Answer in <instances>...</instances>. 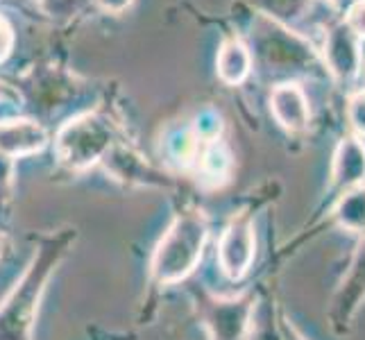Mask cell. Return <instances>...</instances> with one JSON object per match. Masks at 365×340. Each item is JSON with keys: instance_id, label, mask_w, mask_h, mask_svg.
<instances>
[{"instance_id": "14", "label": "cell", "mask_w": 365, "mask_h": 340, "mask_svg": "<svg viewBox=\"0 0 365 340\" xmlns=\"http://www.w3.org/2000/svg\"><path fill=\"white\" fill-rule=\"evenodd\" d=\"M197 170L202 175L205 180H227L230 175V168H232V155H230V148L220 143V141H211V143H205L200 148L197 153Z\"/></svg>"}, {"instance_id": "13", "label": "cell", "mask_w": 365, "mask_h": 340, "mask_svg": "<svg viewBox=\"0 0 365 340\" xmlns=\"http://www.w3.org/2000/svg\"><path fill=\"white\" fill-rule=\"evenodd\" d=\"M334 216L343 230L365 234V186L345 191V195L338 200Z\"/></svg>"}, {"instance_id": "23", "label": "cell", "mask_w": 365, "mask_h": 340, "mask_svg": "<svg viewBox=\"0 0 365 340\" xmlns=\"http://www.w3.org/2000/svg\"><path fill=\"white\" fill-rule=\"evenodd\" d=\"M331 3H336V5H341V3H345V0H331Z\"/></svg>"}, {"instance_id": "19", "label": "cell", "mask_w": 365, "mask_h": 340, "mask_svg": "<svg viewBox=\"0 0 365 340\" xmlns=\"http://www.w3.org/2000/svg\"><path fill=\"white\" fill-rule=\"evenodd\" d=\"M11 182H14V159L0 155V195L9 193Z\"/></svg>"}, {"instance_id": "1", "label": "cell", "mask_w": 365, "mask_h": 340, "mask_svg": "<svg viewBox=\"0 0 365 340\" xmlns=\"http://www.w3.org/2000/svg\"><path fill=\"white\" fill-rule=\"evenodd\" d=\"M75 236H78L75 230H61L41 243L14 291L0 304V340H32L36 309H39L46 284L68 254Z\"/></svg>"}, {"instance_id": "3", "label": "cell", "mask_w": 365, "mask_h": 340, "mask_svg": "<svg viewBox=\"0 0 365 340\" xmlns=\"http://www.w3.org/2000/svg\"><path fill=\"white\" fill-rule=\"evenodd\" d=\"M116 145V130L103 113H82L64 123L55 136V155L71 170H86Z\"/></svg>"}, {"instance_id": "10", "label": "cell", "mask_w": 365, "mask_h": 340, "mask_svg": "<svg viewBox=\"0 0 365 340\" xmlns=\"http://www.w3.org/2000/svg\"><path fill=\"white\" fill-rule=\"evenodd\" d=\"M107 163V170L114 175L120 182L130 184H166V180H161V175L153 170L143 159H138L132 155L130 150L114 145L103 159Z\"/></svg>"}, {"instance_id": "5", "label": "cell", "mask_w": 365, "mask_h": 340, "mask_svg": "<svg viewBox=\"0 0 365 340\" xmlns=\"http://www.w3.org/2000/svg\"><path fill=\"white\" fill-rule=\"evenodd\" d=\"M324 59L338 82H351L361 73L363 53L361 39L351 32L345 21L334 25L324 41Z\"/></svg>"}, {"instance_id": "8", "label": "cell", "mask_w": 365, "mask_h": 340, "mask_svg": "<svg viewBox=\"0 0 365 340\" xmlns=\"http://www.w3.org/2000/svg\"><path fill=\"white\" fill-rule=\"evenodd\" d=\"M250 316H252V302L247 297L218 302L209 311L207 318L213 340H243Z\"/></svg>"}, {"instance_id": "12", "label": "cell", "mask_w": 365, "mask_h": 340, "mask_svg": "<svg viewBox=\"0 0 365 340\" xmlns=\"http://www.w3.org/2000/svg\"><path fill=\"white\" fill-rule=\"evenodd\" d=\"M200 148H202V143L195 138L191 125H188V128H173L161 138V155L168 161L178 163V166L195 163Z\"/></svg>"}, {"instance_id": "17", "label": "cell", "mask_w": 365, "mask_h": 340, "mask_svg": "<svg viewBox=\"0 0 365 340\" xmlns=\"http://www.w3.org/2000/svg\"><path fill=\"white\" fill-rule=\"evenodd\" d=\"M345 25L354 32L361 41H365V0H354L347 9Z\"/></svg>"}, {"instance_id": "21", "label": "cell", "mask_w": 365, "mask_h": 340, "mask_svg": "<svg viewBox=\"0 0 365 340\" xmlns=\"http://www.w3.org/2000/svg\"><path fill=\"white\" fill-rule=\"evenodd\" d=\"M284 340H304L297 331H295V326L291 324H284Z\"/></svg>"}, {"instance_id": "7", "label": "cell", "mask_w": 365, "mask_h": 340, "mask_svg": "<svg viewBox=\"0 0 365 340\" xmlns=\"http://www.w3.org/2000/svg\"><path fill=\"white\" fill-rule=\"evenodd\" d=\"M270 111L286 132H304L309 128V100L302 86L295 82L274 86L270 93Z\"/></svg>"}, {"instance_id": "24", "label": "cell", "mask_w": 365, "mask_h": 340, "mask_svg": "<svg viewBox=\"0 0 365 340\" xmlns=\"http://www.w3.org/2000/svg\"><path fill=\"white\" fill-rule=\"evenodd\" d=\"M0 254H3V238H0Z\"/></svg>"}, {"instance_id": "6", "label": "cell", "mask_w": 365, "mask_h": 340, "mask_svg": "<svg viewBox=\"0 0 365 340\" xmlns=\"http://www.w3.org/2000/svg\"><path fill=\"white\" fill-rule=\"evenodd\" d=\"M48 145V132L43 125L30 118H11L0 123V155L19 159L36 155Z\"/></svg>"}, {"instance_id": "20", "label": "cell", "mask_w": 365, "mask_h": 340, "mask_svg": "<svg viewBox=\"0 0 365 340\" xmlns=\"http://www.w3.org/2000/svg\"><path fill=\"white\" fill-rule=\"evenodd\" d=\"M134 0H96V5L103 9V11H109V14H123L125 9L132 7Z\"/></svg>"}, {"instance_id": "4", "label": "cell", "mask_w": 365, "mask_h": 340, "mask_svg": "<svg viewBox=\"0 0 365 340\" xmlns=\"http://www.w3.org/2000/svg\"><path fill=\"white\" fill-rule=\"evenodd\" d=\"M252 261H255V227H252L247 213H241L222 232L218 245V263L225 277L236 282L247 274Z\"/></svg>"}, {"instance_id": "22", "label": "cell", "mask_w": 365, "mask_h": 340, "mask_svg": "<svg viewBox=\"0 0 365 340\" xmlns=\"http://www.w3.org/2000/svg\"><path fill=\"white\" fill-rule=\"evenodd\" d=\"M3 86H5V84H3V82H0V98H3Z\"/></svg>"}, {"instance_id": "11", "label": "cell", "mask_w": 365, "mask_h": 340, "mask_svg": "<svg viewBox=\"0 0 365 340\" xmlns=\"http://www.w3.org/2000/svg\"><path fill=\"white\" fill-rule=\"evenodd\" d=\"M252 71V55L250 48L241 39H230L225 41L218 50L216 57V73L220 82L238 86L247 80V75Z\"/></svg>"}, {"instance_id": "9", "label": "cell", "mask_w": 365, "mask_h": 340, "mask_svg": "<svg viewBox=\"0 0 365 340\" xmlns=\"http://www.w3.org/2000/svg\"><path fill=\"white\" fill-rule=\"evenodd\" d=\"M334 184L343 191L363 186L365 182V145L356 136H345L334 155Z\"/></svg>"}, {"instance_id": "15", "label": "cell", "mask_w": 365, "mask_h": 340, "mask_svg": "<svg viewBox=\"0 0 365 340\" xmlns=\"http://www.w3.org/2000/svg\"><path fill=\"white\" fill-rule=\"evenodd\" d=\"M191 130L195 134V138L200 143H211V141H218V136L222 132V120H220V113H216L213 109H205L200 111L195 120L191 123Z\"/></svg>"}, {"instance_id": "2", "label": "cell", "mask_w": 365, "mask_h": 340, "mask_svg": "<svg viewBox=\"0 0 365 340\" xmlns=\"http://www.w3.org/2000/svg\"><path fill=\"white\" fill-rule=\"evenodd\" d=\"M207 236L209 227L202 213H180L168 227V232L161 236L153 261H150V272H153L155 282L161 286H170L186 279L202 259Z\"/></svg>"}, {"instance_id": "16", "label": "cell", "mask_w": 365, "mask_h": 340, "mask_svg": "<svg viewBox=\"0 0 365 340\" xmlns=\"http://www.w3.org/2000/svg\"><path fill=\"white\" fill-rule=\"evenodd\" d=\"M347 118L351 130L356 134L365 136V89L356 91L354 96L349 98V105H347Z\"/></svg>"}, {"instance_id": "18", "label": "cell", "mask_w": 365, "mask_h": 340, "mask_svg": "<svg viewBox=\"0 0 365 340\" xmlns=\"http://www.w3.org/2000/svg\"><path fill=\"white\" fill-rule=\"evenodd\" d=\"M14 41H16L14 28H11V23L5 16H0V64L7 61V57L11 55V50H14Z\"/></svg>"}]
</instances>
